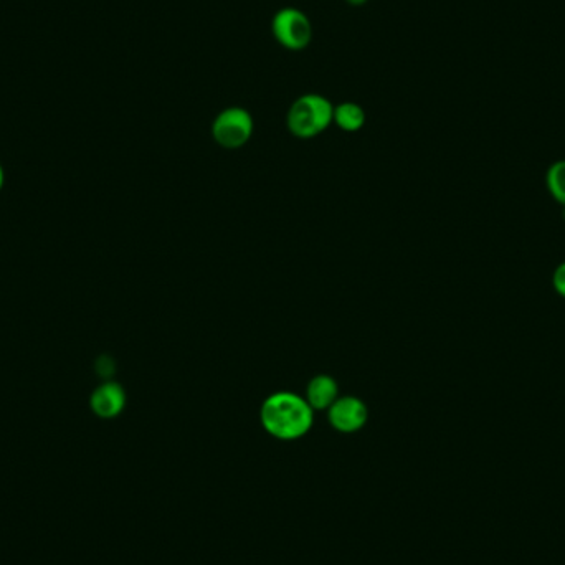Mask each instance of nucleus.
Listing matches in <instances>:
<instances>
[{
  "instance_id": "1a4fd4ad",
  "label": "nucleus",
  "mask_w": 565,
  "mask_h": 565,
  "mask_svg": "<svg viewBox=\"0 0 565 565\" xmlns=\"http://www.w3.org/2000/svg\"><path fill=\"white\" fill-rule=\"evenodd\" d=\"M546 187L552 199L565 207V159L552 162L546 172Z\"/></svg>"
},
{
  "instance_id": "7ed1b4c3",
  "label": "nucleus",
  "mask_w": 565,
  "mask_h": 565,
  "mask_svg": "<svg viewBox=\"0 0 565 565\" xmlns=\"http://www.w3.org/2000/svg\"><path fill=\"white\" fill-rule=\"evenodd\" d=\"M271 34L281 47L291 52H300L313 40V24L303 10L283 7L273 15Z\"/></svg>"
},
{
  "instance_id": "9b49d317",
  "label": "nucleus",
  "mask_w": 565,
  "mask_h": 565,
  "mask_svg": "<svg viewBox=\"0 0 565 565\" xmlns=\"http://www.w3.org/2000/svg\"><path fill=\"white\" fill-rule=\"evenodd\" d=\"M347 4L354 5V7H361V5L367 4L369 0H346Z\"/></svg>"
},
{
  "instance_id": "6e6552de",
  "label": "nucleus",
  "mask_w": 565,
  "mask_h": 565,
  "mask_svg": "<svg viewBox=\"0 0 565 565\" xmlns=\"http://www.w3.org/2000/svg\"><path fill=\"white\" fill-rule=\"evenodd\" d=\"M333 123H336V126L346 133H356L366 124V111L362 110V106L357 103L346 101V103L334 106Z\"/></svg>"
},
{
  "instance_id": "9d476101",
  "label": "nucleus",
  "mask_w": 565,
  "mask_h": 565,
  "mask_svg": "<svg viewBox=\"0 0 565 565\" xmlns=\"http://www.w3.org/2000/svg\"><path fill=\"white\" fill-rule=\"evenodd\" d=\"M552 286H554L557 295L565 300V262H562L561 265H557L556 270H554Z\"/></svg>"
},
{
  "instance_id": "f03ea898",
  "label": "nucleus",
  "mask_w": 565,
  "mask_h": 565,
  "mask_svg": "<svg viewBox=\"0 0 565 565\" xmlns=\"http://www.w3.org/2000/svg\"><path fill=\"white\" fill-rule=\"evenodd\" d=\"M334 105L328 98L308 93L290 106L286 124L296 138L311 139L324 133L333 123Z\"/></svg>"
},
{
  "instance_id": "20e7f679",
  "label": "nucleus",
  "mask_w": 565,
  "mask_h": 565,
  "mask_svg": "<svg viewBox=\"0 0 565 565\" xmlns=\"http://www.w3.org/2000/svg\"><path fill=\"white\" fill-rule=\"evenodd\" d=\"M253 134V118L245 108L232 106L214 119L212 136L215 143L225 149H238L250 141Z\"/></svg>"
},
{
  "instance_id": "423d86ee",
  "label": "nucleus",
  "mask_w": 565,
  "mask_h": 565,
  "mask_svg": "<svg viewBox=\"0 0 565 565\" xmlns=\"http://www.w3.org/2000/svg\"><path fill=\"white\" fill-rule=\"evenodd\" d=\"M126 407V392L123 385L113 380L98 385L90 397V409L103 420L119 417Z\"/></svg>"
},
{
  "instance_id": "0eeeda50",
  "label": "nucleus",
  "mask_w": 565,
  "mask_h": 565,
  "mask_svg": "<svg viewBox=\"0 0 565 565\" xmlns=\"http://www.w3.org/2000/svg\"><path fill=\"white\" fill-rule=\"evenodd\" d=\"M338 400V384L333 377H314L308 385L306 402L313 410H329V407Z\"/></svg>"
},
{
  "instance_id": "f257e3e1",
  "label": "nucleus",
  "mask_w": 565,
  "mask_h": 565,
  "mask_svg": "<svg viewBox=\"0 0 565 565\" xmlns=\"http://www.w3.org/2000/svg\"><path fill=\"white\" fill-rule=\"evenodd\" d=\"M260 418L268 435L283 442H293L308 435L313 428L314 410L306 399L290 392H280L263 402Z\"/></svg>"
},
{
  "instance_id": "f8f14e48",
  "label": "nucleus",
  "mask_w": 565,
  "mask_h": 565,
  "mask_svg": "<svg viewBox=\"0 0 565 565\" xmlns=\"http://www.w3.org/2000/svg\"><path fill=\"white\" fill-rule=\"evenodd\" d=\"M5 184V171L2 162H0V190L4 189Z\"/></svg>"
},
{
  "instance_id": "39448f33",
  "label": "nucleus",
  "mask_w": 565,
  "mask_h": 565,
  "mask_svg": "<svg viewBox=\"0 0 565 565\" xmlns=\"http://www.w3.org/2000/svg\"><path fill=\"white\" fill-rule=\"evenodd\" d=\"M329 423L341 433H356L367 423V407L356 397H342L329 407Z\"/></svg>"
}]
</instances>
